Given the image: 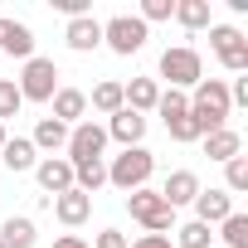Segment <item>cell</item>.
<instances>
[{"label": "cell", "instance_id": "6da1fadb", "mask_svg": "<svg viewBox=\"0 0 248 248\" xmlns=\"http://www.w3.org/2000/svg\"><path fill=\"white\" fill-rule=\"evenodd\" d=\"M229 112H233L229 83H224V78H200V83H195V97H190V122L200 127V137L229 127Z\"/></svg>", "mask_w": 248, "mask_h": 248}, {"label": "cell", "instance_id": "7a4b0ae2", "mask_svg": "<svg viewBox=\"0 0 248 248\" xmlns=\"http://www.w3.org/2000/svg\"><path fill=\"white\" fill-rule=\"evenodd\" d=\"M151 175H156V156L146 146H127L122 156H112V166H107V185H117L122 195L151 185Z\"/></svg>", "mask_w": 248, "mask_h": 248}, {"label": "cell", "instance_id": "3957f363", "mask_svg": "<svg viewBox=\"0 0 248 248\" xmlns=\"http://www.w3.org/2000/svg\"><path fill=\"white\" fill-rule=\"evenodd\" d=\"M127 209H132V219H137L146 233H175V209H170L151 185L132 190V195H127Z\"/></svg>", "mask_w": 248, "mask_h": 248}, {"label": "cell", "instance_id": "277c9868", "mask_svg": "<svg viewBox=\"0 0 248 248\" xmlns=\"http://www.w3.org/2000/svg\"><path fill=\"white\" fill-rule=\"evenodd\" d=\"M161 78H166L175 93L195 88V83L204 78V59H200V49H190V44H170V49L161 54Z\"/></svg>", "mask_w": 248, "mask_h": 248}, {"label": "cell", "instance_id": "5b68a950", "mask_svg": "<svg viewBox=\"0 0 248 248\" xmlns=\"http://www.w3.org/2000/svg\"><path fill=\"white\" fill-rule=\"evenodd\" d=\"M146 39H151V30H146L137 15H112V20H102V44H107L112 54H122V59L141 54Z\"/></svg>", "mask_w": 248, "mask_h": 248}, {"label": "cell", "instance_id": "8992f818", "mask_svg": "<svg viewBox=\"0 0 248 248\" xmlns=\"http://www.w3.org/2000/svg\"><path fill=\"white\" fill-rule=\"evenodd\" d=\"M20 97L25 102H49L54 93H59V63L54 59H44V54H34V59H25V73H20Z\"/></svg>", "mask_w": 248, "mask_h": 248}, {"label": "cell", "instance_id": "52a82bcc", "mask_svg": "<svg viewBox=\"0 0 248 248\" xmlns=\"http://www.w3.org/2000/svg\"><path fill=\"white\" fill-rule=\"evenodd\" d=\"M209 49H214V59H219L233 78L248 73V39H243V30H233V25H209Z\"/></svg>", "mask_w": 248, "mask_h": 248}, {"label": "cell", "instance_id": "ba28073f", "mask_svg": "<svg viewBox=\"0 0 248 248\" xmlns=\"http://www.w3.org/2000/svg\"><path fill=\"white\" fill-rule=\"evenodd\" d=\"M68 156V166H83V161H102V151H107V132L97 127V122L88 117V122H78V127H68V146H63Z\"/></svg>", "mask_w": 248, "mask_h": 248}, {"label": "cell", "instance_id": "9c48e42d", "mask_svg": "<svg viewBox=\"0 0 248 248\" xmlns=\"http://www.w3.org/2000/svg\"><path fill=\"white\" fill-rule=\"evenodd\" d=\"M107 141H117L122 151H127V146H141V137H146V117L141 112H132V107H122V112H112L107 117Z\"/></svg>", "mask_w": 248, "mask_h": 248}, {"label": "cell", "instance_id": "30bf717a", "mask_svg": "<svg viewBox=\"0 0 248 248\" xmlns=\"http://www.w3.org/2000/svg\"><path fill=\"white\" fill-rule=\"evenodd\" d=\"M34 180H39V190L54 200V195L73 190V166H68L63 156H39V166H34Z\"/></svg>", "mask_w": 248, "mask_h": 248}, {"label": "cell", "instance_id": "8fae6325", "mask_svg": "<svg viewBox=\"0 0 248 248\" xmlns=\"http://www.w3.org/2000/svg\"><path fill=\"white\" fill-rule=\"evenodd\" d=\"M54 107V122H63V127H78V122H88V93L83 88H59L49 97Z\"/></svg>", "mask_w": 248, "mask_h": 248}, {"label": "cell", "instance_id": "7c38bea8", "mask_svg": "<svg viewBox=\"0 0 248 248\" xmlns=\"http://www.w3.org/2000/svg\"><path fill=\"white\" fill-rule=\"evenodd\" d=\"M63 44H68L73 54H93V49H102V20H93V15H78V20H68V30H63Z\"/></svg>", "mask_w": 248, "mask_h": 248}, {"label": "cell", "instance_id": "4fadbf2b", "mask_svg": "<svg viewBox=\"0 0 248 248\" xmlns=\"http://www.w3.org/2000/svg\"><path fill=\"white\" fill-rule=\"evenodd\" d=\"M200 190H204V185H200V175H195V170H170V175H166V185H161L156 195H161L170 209H180V204H195V195H200Z\"/></svg>", "mask_w": 248, "mask_h": 248}, {"label": "cell", "instance_id": "5bb4252c", "mask_svg": "<svg viewBox=\"0 0 248 248\" xmlns=\"http://www.w3.org/2000/svg\"><path fill=\"white\" fill-rule=\"evenodd\" d=\"M229 214H233V195H229L224 185H219V190H200V195H195V219H200V224H209V229H214V224H224Z\"/></svg>", "mask_w": 248, "mask_h": 248}, {"label": "cell", "instance_id": "9a60e30c", "mask_svg": "<svg viewBox=\"0 0 248 248\" xmlns=\"http://www.w3.org/2000/svg\"><path fill=\"white\" fill-rule=\"evenodd\" d=\"M49 204H54V219L68 224V229L88 224V214H93V195H83V190H63V195H54Z\"/></svg>", "mask_w": 248, "mask_h": 248}, {"label": "cell", "instance_id": "2e32d148", "mask_svg": "<svg viewBox=\"0 0 248 248\" xmlns=\"http://www.w3.org/2000/svg\"><path fill=\"white\" fill-rule=\"evenodd\" d=\"M0 54L34 59V30H30L25 20H0Z\"/></svg>", "mask_w": 248, "mask_h": 248}, {"label": "cell", "instance_id": "e0dca14e", "mask_svg": "<svg viewBox=\"0 0 248 248\" xmlns=\"http://www.w3.org/2000/svg\"><path fill=\"white\" fill-rule=\"evenodd\" d=\"M0 161H5V170L25 175V170H34V166H39V151H34V141H30V137H5V146H0Z\"/></svg>", "mask_w": 248, "mask_h": 248}, {"label": "cell", "instance_id": "ac0fdd59", "mask_svg": "<svg viewBox=\"0 0 248 248\" xmlns=\"http://www.w3.org/2000/svg\"><path fill=\"white\" fill-rule=\"evenodd\" d=\"M156 97H161V83L156 78H132V83H122V102H127L132 112H156Z\"/></svg>", "mask_w": 248, "mask_h": 248}, {"label": "cell", "instance_id": "d6986e66", "mask_svg": "<svg viewBox=\"0 0 248 248\" xmlns=\"http://www.w3.org/2000/svg\"><path fill=\"white\" fill-rule=\"evenodd\" d=\"M200 141H204V156L219 161V166L233 161V156H243V137H238L233 127H219V132H209V137H200Z\"/></svg>", "mask_w": 248, "mask_h": 248}, {"label": "cell", "instance_id": "ffe728a7", "mask_svg": "<svg viewBox=\"0 0 248 248\" xmlns=\"http://www.w3.org/2000/svg\"><path fill=\"white\" fill-rule=\"evenodd\" d=\"M0 243H5V248H34V243H39V229H34V219H25V214H10L5 224H0Z\"/></svg>", "mask_w": 248, "mask_h": 248}, {"label": "cell", "instance_id": "44dd1931", "mask_svg": "<svg viewBox=\"0 0 248 248\" xmlns=\"http://www.w3.org/2000/svg\"><path fill=\"white\" fill-rule=\"evenodd\" d=\"M34 151H44V156H54V151H63L68 146V127L63 122H54V117H39V127H34Z\"/></svg>", "mask_w": 248, "mask_h": 248}, {"label": "cell", "instance_id": "7402d4cb", "mask_svg": "<svg viewBox=\"0 0 248 248\" xmlns=\"http://www.w3.org/2000/svg\"><path fill=\"white\" fill-rule=\"evenodd\" d=\"M88 107H93V112H102V117L122 112V107H127V102H122V83H117V78L97 83V88H93V97H88Z\"/></svg>", "mask_w": 248, "mask_h": 248}, {"label": "cell", "instance_id": "603a6c76", "mask_svg": "<svg viewBox=\"0 0 248 248\" xmlns=\"http://www.w3.org/2000/svg\"><path fill=\"white\" fill-rule=\"evenodd\" d=\"M102 185H107V161H83V166H73V190L97 195Z\"/></svg>", "mask_w": 248, "mask_h": 248}, {"label": "cell", "instance_id": "cb8c5ba5", "mask_svg": "<svg viewBox=\"0 0 248 248\" xmlns=\"http://www.w3.org/2000/svg\"><path fill=\"white\" fill-rule=\"evenodd\" d=\"M175 248H214V229L200 224V219H190V224L175 229Z\"/></svg>", "mask_w": 248, "mask_h": 248}, {"label": "cell", "instance_id": "d4e9b609", "mask_svg": "<svg viewBox=\"0 0 248 248\" xmlns=\"http://www.w3.org/2000/svg\"><path fill=\"white\" fill-rule=\"evenodd\" d=\"M170 20H180L185 30H204L209 25V0H175V15Z\"/></svg>", "mask_w": 248, "mask_h": 248}, {"label": "cell", "instance_id": "484cf974", "mask_svg": "<svg viewBox=\"0 0 248 248\" xmlns=\"http://www.w3.org/2000/svg\"><path fill=\"white\" fill-rule=\"evenodd\" d=\"M219 238H224L219 248H248V214H238V209H233V214L219 224Z\"/></svg>", "mask_w": 248, "mask_h": 248}, {"label": "cell", "instance_id": "4316f807", "mask_svg": "<svg viewBox=\"0 0 248 248\" xmlns=\"http://www.w3.org/2000/svg\"><path fill=\"white\" fill-rule=\"evenodd\" d=\"M20 107H25V97H20L15 78H0V127H5L10 117H20Z\"/></svg>", "mask_w": 248, "mask_h": 248}, {"label": "cell", "instance_id": "83f0119b", "mask_svg": "<svg viewBox=\"0 0 248 248\" xmlns=\"http://www.w3.org/2000/svg\"><path fill=\"white\" fill-rule=\"evenodd\" d=\"M156 112H161V122H175V117H185V112H190V97H185V93H175V88H166V93L156 97Z\"/></svg>", "mask_w": 248, "mask_h": 248}, {"label": "cell", "instance_id": "f1b7e54d", "mask_svg": "<svg viewBox=\"0 0 248 248\" xmlns=\"http://www.w3.org/2000/svg\"><path fill=\"white\" fill-rule=\"evenodd\" d=\"M224 190H229V195H243V190H248V156L224 161Z\"/></svg>", "mask_w": 248, "mask_h": 248}, {"label": "cell", "instance_id": "f546056e", "mask_svg": "<svg viewBox=\"0 0 248 248\" xmlns=\"http://www.w3.org/2000/svg\"><path fill=\"white\" fill-rule=\"evenodd\" d=\"M166 132H170V141H200V127H195V122H190V112L185 117H175V122H166Z\"/></svg>", "mask_w": 248, "mask_h": 248}, {"label": "cell", "instance_id": "4dcf8cb0", "mask_svg": "<svg viewBox=\"0 0 248 248\" xmlns=\"http://www.w3.org/2000/svg\"><path fill=\"white\" fill-rule=\"evenodd\" d=\"M127 243H132V238H127V233H122V229H102L93 248H127Z\"/></svg>", "mask_w": 248, "mask_h": 248}, {"label": "cell", "instance_id": "1f68e13d", "mask_svg": "<svg viewBox=\"0 0 248 248\" xmlns=\"http://www.w3.org/2000/svg\"><path fill=\"white\" fill-rule=\"evenodd\" d=\"M54 10H59V15H68V20H78V15H93V10H88V0H54Z\"/></svg>", "mask_w": 248, "mask_h": 248}, {"label": "cell", "instance_id": "d6a6232c", "mask_svg": "<svg viewBox=\"0 0 248 248\" xmlns=\"http://www.w3.org/2000/svg\"><path fill=\"white\" fill-rule=\"evenodd\" d=\"M127 248H170V233H141V238H132Z\"/></svg>", "mask_w": 248, "mask_h": 248}, {"label": "cell", "instance_id": "836d02e7", "mask_svg": "<svg viewBox=\"0 0 248 248\" xmlns=\"http://www.w3.org/2000/svg\"><path fill=\"white\" fill-rule=\"evenodd\" d=\"M229 102L233 107H248V78H233L229 83Z\"/></svg>", "mask_w": 248, "mask_h": 248}, {"label": "cell", "instance_id": "e575fe53", "mask_svg": "<svg viewBox=\"0 0 248 248\" xmlns=\"http://www.w3.org/2000/svg\"><path fill=\"white\" fill-rule=\"evenodd\" d=\"M54 248H93V243H88V238H78V233H63Z\"/></svg>", "mask_w": 248, "mask_h": 248}, {"label": "cell", "instance_id": "d590c367", "mask_svg": "<svg viewBox=\"0 0 248 248\" xmlns=\"http://www.w3.org/2000/svg\"><path fill=\"white\" fill-rule=\"evenodd\" d=\"M0 146H5V127H0Z\"/></svg>", "mask_w": 248, "mask_h": 248}, {"label": "cell", "instance_id": "8d00e7d4", "mask_svg": "<svg viewBox=\"0 0 248 248\" xmlns=\"http://www.w3.org/2000/svg\"><path fill=\"white\" fill-rule=\"evenodd\" d=\"M0 248H5V243H0Z\"/></svg>", "mask_w": 248, "mask_h": 248}, {"label": "cell", "instance_id": "74e56055", "mask_svg": "<svg viewBox=\"0 0 248 248\" xmlns=\"http://www.w3.org/2000/svg\"><path fill=\"white\" fill-rule=\"evenodd\" d=\"M214 248H219V243H214Z\"/></svg>", "mask_w": 248, "mask_h": 248}]
</instances>
